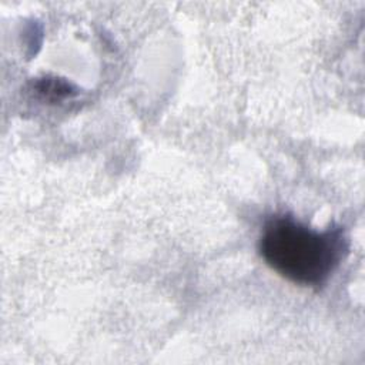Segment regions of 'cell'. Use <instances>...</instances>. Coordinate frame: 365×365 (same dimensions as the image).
<instances>
[{
    "mask_svg": "<svg viewBox=\"0 0 365 365\" xmlns=\"http://www.w3.org/2000/svg\"><path fill=\"white\" fill-rule=\"evenodd\" d=\"M258 250L268 267L304 287L324 285L348 251L341 227L311 228L289 215L271 217L261 232Z\"/></svg>",
    "mask_w": 365,
    "mask_h": 365,
    "instance_id": "obj_1",
    "label": "cell"
},
{
    "mask_svg": "<svg viewBox=\"0 0 365 365\" xmlns=\"http://www.w3.org/2000/svg\"><path fill=\"white\" fill-rule=\"evenodd\" d=\"M70 84L60 81V80H40L37 83V90L43 96H47L50 98H60L68 96L70 91Z\"/></svg>",
    "mask_w": 365,
    "mask_h": 365,
    "instance_id": "obj_2",
    "label": "cell"
}]
</instances>
